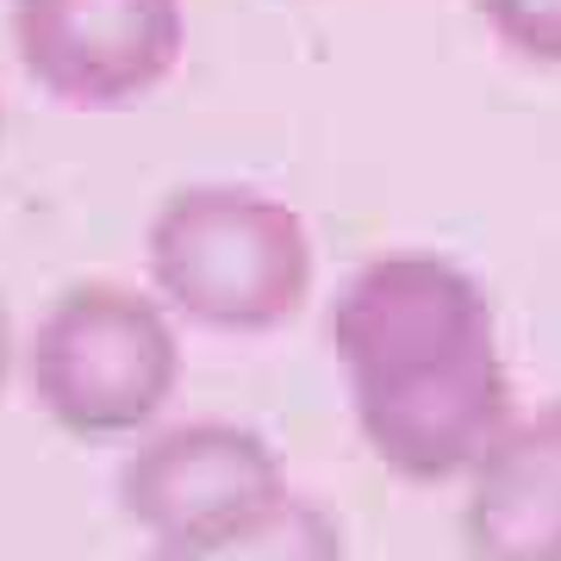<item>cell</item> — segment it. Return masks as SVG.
<instances>
[{
	"label": "cell",
	"mask_w": 561,
	"mask_h": 561,
	"mask_svg": "<svg viewBox=\"0 0 561 561\" xmlns=\"http://www.w3.org/2000/svg\"><path fill=\"white\" fill-rule=\"evenodd\" d=\"M324 343L343 381H356L500 343V319L493 294L461 262L437 250H387L343 280V294L324 312Z\"/></svg>",
	"instance_id": "cell-5"
},
{
	"label": "cell",
	"mask_w": 561,
	"mask_h": 561,
	"mask_svg": "<svg viewBox=\"0 0 561 561\" xmlns=\"http://www.w3.org/2000/svg\"><path fill=\"white\" fill-rule=\"evenodd\" d=\"M20 375V331H13V312L0 300V400H7V387Z\"/></svg>",
	"instance_id": "cell-10"
},
{
	"label": "cell",
	"mask_w": 561,
	"mask_h": 561,
	"mask_svg": "<svg viewBox=\"0 0 561 561\" xmlns=\"http://www.w3.org/2000/svg\"><path fill=\"white\" fill-rule=\"evenodd\" d=\"M144 561H350V537H343L331 505L287 486L243 518H225L213 530H194V537L150 542Z\"/></svg>",
	"instance_id": "cell-8"
},
{
	"label": "cell",
	"mask_w": 561,
	"mask_h": 561,
	"mask_svg": "<svg viewBox=\"0 0 561 561\" xmlns=\"http://www.w3.org/2000/svg\"><path fill=\"white\" fill-rule=\"evenodd\" d=\"M144 275L181 324L262 337L300 319L319 280V243L287 201L243 181H187L150 213Z\"/></svg>",
	"instance_id": "cell-1"
},
{
	"label": "cell",
	"mask_w": 561,
	"mask_h": 561,
	"mask_svg": "<svg viewBox=\"0 0 561 561\" xmlns=\"http://www.w3.org/2000/svg\"><path fill=\"white\" fill-rule=\"evenodd\" d=\"M187 375L181 319L131 280H76L20 343V381L76 443H125L169 412Z\"/></svg>",
	"instance_id": "cell-2"
},
{
	"label": "cell",
	"mask_w": 561,
	"mask_h": 561,
	"mask_svg": "<svg viewBox=\"0 0 561 561\" xmlns=\"http://www.w3.org/2000/svg\"><path fill=\"white\" fill-rule=\"evenodd\" d=\"M461 481V542L474 561H561V400L512 412Z\"/></svg>",
	"instance_id": "cell-7"
},
{
	"label": "cell",
	"mask_w": 561,
	"mask_h": 561,
	"mask_svg": "<svg viewBox=\"0 0 561 561\" xmlns=\"http://www.w3.org/2000/svg\"><path fill=\"white\" fill-rule=\"evenodd\" d=\"M275 493H287V468H280L275 443L238 419L150 424L131 437L119 474H113L119 518L138 524L150 542L243 518Z\"/></svg>",
	"instance_id": "cell-6"
},
{
	"label": "cell",
	"mask_w": 561,
	"mask_h": 561,
	"mask_svg": "<svg viewBox=\"0 0 561 561\" xmlns=\"http://www.w3.org/2000/svg\"><path fill=\"white\" fill-rule=\"evenodd\" d=\"M0 131H7V101H0Z\"/></svg>",
	"instance_id": "cell-11"
},
{
	"label": "cell",
	"mask_w": 561,
	"mask_h": 561,
	"mask_svg": "<svg viewBox=\"0 0 561 561\" xmlns=\"http://www.w3.org/2000/svg\"><path fill=\"white\" fill-rule=\"evenodd\" d=\"M468 7L518 62L561 69V0H468Z\"/></svg>",
	"instance_id": "cell-9"
},
{
	"label": "cell",
	"mask_w": 561,
	"mask_h": 561,
	"mask_svg": "<svg viewBox=\"0 0 561 561\" xmlns=\"http://www.w3.org/2000/svg\"><path fill=\"white\" fill-rule=\"evenodd\" d=\"M350 412L387 474L443 486L461 481L486 443L512 424L518 393H512L500 343H481V350H456V356L387 368V375H356Z\"/></svg>",
	"instance_id": "cell-4"
},
{
	"label": "cell",
	"mask_w": 561,
	"mask_h": 561,
	"mask_svg": "<svg viewBox=\"0 0 561 561\" xmlns=\"http://www.w3.org/2000/svg\"><path fill=\"white\" fill-rule=\"evenodd\" d=\"M25 81L69 113H125L187 57V0H7Z\"/></svg>",
	"instance_id": "cell-3"
}]
</instances>
